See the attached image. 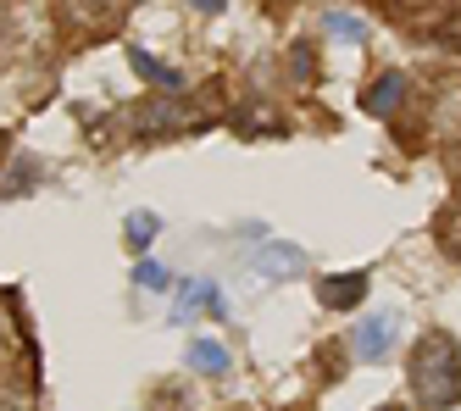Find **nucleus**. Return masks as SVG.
I'll list each match as a JSON object with an SVG mask.
<instances>
[{
    "label": "nucleus",
    "instance_id": "obj_1",
    "mask_svg": "<svg viewBox=\"0 0 461 411\" xmlns=\"http://www.w3.org/2000/svg\"><path fill=\"white\" fill-rule=\"evenodd\" d=\"M411 395L422 411H450L461 400V345L450 333H428L411 351Z\"/></svg>",
    "mask_w": 461,
    "mask_h": 411
},
{
    "label": "nucleus",
    "instance_id": "obj_2",
    "mask_svg": "<svg viewBox=\"0 0 461 411\" xmlns=\"http://www.w3.org/2000/svg\"><path fill=\"white\" fill-rule=\"evenodd\" d=\"M250 267L261 272V279H301V272H306V251L273 239V245H261V251L250 256Z\"/></svg>",
    "mask_w": 461,
    "mask_h": 411
},
{
    "label": "nucleus",
    "instance_id": "obj_3",
    "mask_svg": "<svg viewBox=\"0 0 461 411\" xmlns=\"http://www.w3.org/2000/svg\"><path fill=\"white\" fill-rule=\"evenodd\" d=\"M394 328H401V317H394V312L367 317V323L356 328V356H361V361H384L389 345H394Z\"/></svg>",
    "mask_w": 461,
    "mask_h": 411
},
{
    "label": "nucleus",
    "instance_id": "obj_4",
    "mask_svg": "<svg viewBox=\"0 0 461 411\" xmlns=\"http://www.w3.org/2000/svg\"><path fill=\"white\" fill-rule=\"evenodd\" d=\"M322 306H334V312H345V306H356L361 295H367V272H339V279H322L317 284Z\"/></svg>",
    "mask_w": 461,
    "mask_h": 411
},
{
    "label": "nucleus",
    "instance_id": "obj_5",
    "mask_svg": "<svg viewBox=\"0 0 461 411\" xmlns=\"http://www.w3.org/2000/svg\"><path fill=\"white\" fill-rule=\"evenodd\" d=\"M189 312H212V317H222V312H228V306H222V289H217V284H206V279L184 284V306H178V317H189Z\"/></svg>",
    "mask_w": 461,
    "mask_h": 411
},
{
    "label": "nucleus",
    "instance_id": "obj_6",
    "mask_svg": "<svg viewBox=\"0 0 461 411\" xmlns=\"http://www.w3.org/2000/svg\"><path fill=\"white\" fill-rule=\"evenodd\" d=\"M128 61H134V67H140V73H145V78H150L156 89H178V84H184V78L173 73V67H167V61H156V56H150V50H140V45H134V50H128Z\"/></svg>",
    "mask_w": 461,
    "mask_h": 411
},
{
    "label": "nucleus",
    "instance_id": "obj_7",
    "mask_svg": "<svg viewBox=\"0 0 461 411\" xmlns=\"http://www.w3.org/2000/svg\"><path fill=\"white\" fill-rule=\"evenodd\" d=\"M189 367L194 372H228V351L217 345V339H194V345H189Z\"/></svg>",
    "mask_w": 461,
    "mask_h": 411
},
{
    "label": "nucleus",
    "instance_id": "obj_8",
    "mask_svg": "<svg viewBox=\"0 0 461 411\" xmlns=\"http://www.w3.org/2000/svg\"><path fill=\"white\" fill-rule=\"evenodd\" d=\"M401 95H406V78H401V73H384V78H378V89L367 95V112H373V117H384Z\"/></svg>",
    "mask_w": 461,
    "mask_h": 411
},
{
    "label": "nucleus",
    "instance_id": "obj_9",
    "mask_svg": "<svg viewBox=\"0 0 461 411\" xmlns=\"http://www.w3.org/2000/svg\"><path fill=\"white\" fill-rule=\"evenodd\" d=\"M322 23H328V33H334V40H350V45H361V40H367V23H361V17H350V12H328Z\"/></svg>",
    "mask_w": 461,
    "mask_h": 411
},
{
    "label": "nucleus",
    "instance_id": "obj_10",
    "mask_svg": "<svg viewBox=\"0 0 461 411\" xmlns=\"http://www.w3.org/2000/svg\"><path fill=\"white\" fill-rule=\"evenodd\" d=\"M150 239H156V217H128V245L145 251Z\"/></svg>",
    "mask_w": 461,
    "mask_h": 411
},
{
    "label": "nucleus",
    "instance_id": "obj_11",
    "mask_svg": "<svg viewBox=\"0 0 461 411\" xmlns=\"http://www.w3.org/2000/svg\"><path fill=\"white\" fill-rule=\"evenodd\" d=\"M134 279H140L145 289H167V284H173V279H167V272H161L156 261H140V272H134Z\"/></svg>",
    "mask_w": 461,
    "mask_h": 411
},
{
    "label": "nucleus",
    "instance_id": "obj_12",
    "mask_svg": "<svg viewBox=\"0 0 461 411\" xmlns=\"http://www.w3.org/2000/svg\"><path fill=\"white\" fill-rule=\"evenodd\" d=\"M439 239H445V245H450V251H456V256H461V212H456V217H445V223H439Z\"/></svg>",
    "mask_w": 461,
    "mask_h": 411
},
{
    "label": "nucleus",
    "instance_id": "obj_13",
    "mask_svg": "<svg viewBox=\"0 0 461 411\" xmlns=\"http://www.w3.org/2000/svg\"><path fill=\"white\" fill-rule=\"evenodd\" d=\"M28 178H34V167H28V161H23V167H17V173H12L6 184H0V195H23V189H28Z\"/></svg>",
    "mask_w": 461,
    "mask_h": 411
},
{
    "label": "nucleus",
    "instance_id": "obj_14",
    "mask_svg": "<svg viewBox=\"0 0 461 411\" xmlns=\"http://www.w3.org/2000/svg\"><path fill=\"white\" fill-rule=\"evenodd\" d=\"M445 28H450V33H445V40H450V45H461V0H456V17H450Z\"/></svg>",
    "mask_w": 461,
    "mask_h": 411
},
{
    "label": "nucleus",
    "instance_id": "obj_15",
    "mask_svg": "<svg viewBox=\"0 0 461 411\" xmlns=\"http://www.w3.org/2000/svg\"><path fill=\"white\" fill-rule=\"evenodd\" d=\"M189 6H201V12H222V0H189Z\"/></svg>",
    "mask_w": 461,
    "mask_h": 411
},
{
    "label": "nucleus",
    "instance_id": "obj_16",
    "mask_svg": "<svg viewBox=\"0 0 461 411\" xmlns=\"http://www.w3.org/2000/svg\"><path fill=\"white\" fill-rule=\"evenodd\" d=\"M378 411H401V406H378Z\"/></svg>",
    "mask_w": 461,
    "mask_h": 411
}]
</instances>
